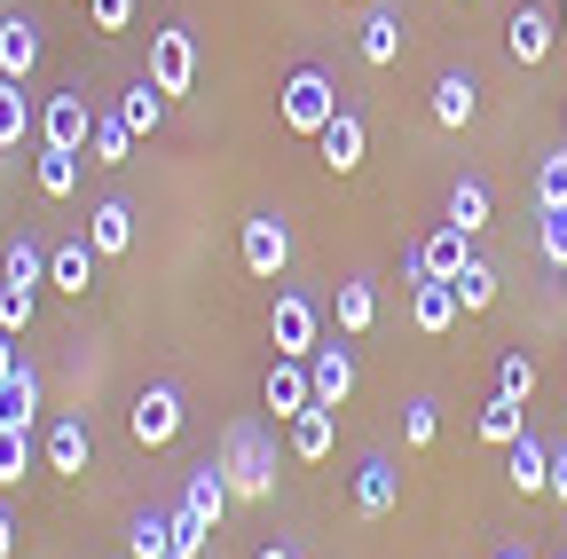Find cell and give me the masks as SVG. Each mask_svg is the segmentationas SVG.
Here are the masks:
<instances>
[{
  "mask_svg": "<svg viewBox=\"0 0 567 559\" xmlns=\"http://www.w3.org/2000/svg\"><path fill=\"white\" fill-rule=\"evenodd\" d=\"M221 473H229L237 505H268L276 497V442L252 426V417H237V426L221 434Z\"/></svg>",
  "mask_w": 567,
  "mask_h": 559,
  "instance_id": "obj_1",
  "label": "cell"
},
{
  "mask_svg": "<svg viewBox=\"0 0 567 559\" xmlns=\"http://www.w3.org/2000/svg\"><path fill=\"white\" fill-rule=\"evenodd\" d=\"M276 111H284V126H292V134H323V126H331L347 103H339V87L316 72V63H308V72H292V80H284V103H276Z\"/></svg>",
  "mask_w": 567,
  "mask_h": 559,
  "instance_id": "obj_2",
  "label": "cell"
},
{
  "mask_svg": "<svg viewBox=\"0 0 567 559\" xmlns=\"http://www.w3.org/2000/svg\"><path fill=\"white\" fill-rule=\"evenodd\" d=\"M87 143H95V103H87V87L48 95V111H40V151H87Z\"/></svg>",
  "mask_w": 567,
  "mask_h": 559,
  "instance_id": "obj_3",
  "label": "cell"
},
{
  "mask_svg": "<svg viewBox=\"0 0 567 559\" xmlns=\"http://www.w3.org/2000/svg\"><path fill=\"white\" fill-rule=\"evenodd\" d=\"M268 339H276V355H316L323 346V315H316V300H300V292H276V308H268Z\"/></svg>",
  "mask_w": 567,
  "mask_h": 559,
  "instance_id": "obj_4",
  "label": "cell"
},
{
  "mask_svg": "<svg viewBox=\"0 0 567 559\" xmlns=\"http://www.w3.org/2000/svg\"><path fill=\"white\" fill-rule=\"evenodd\" d=\"M151 80H158V95H189L197 87V40L182 24L151 32Z\"/></svg>",
  "mask_w": 567,
  "mask_h": 559,
  "instance_id": "obj_5",
  "label": "cell"
},
{
  "mask_svg": "<svg viewBox=\"0 0 567 559\" xmlns=\"http://www.w3.org/2000/svg\"><path fill=\"white\" fill-rule=\"evenodd\" d=\"M126 426H134V442H142V449H166V442L182 434V394H174V386H142Z\"/></svg>",
  "mask_w": 567,
  "mask_h": 559,
  "instance_id": "obj_6",
  "label": "cell"
},
{
  "mask_svg": "<svg viewBox=\"0 0 567 559\" xmlns=\"http://www.w3.org/2000/svg\"><path fill=\"white\" fill-rule=\"evenodd\" d=\"M260 394H268V410L284 417V426H292V417H300V410L316 402V371H308L300 355H276V363H268V386H260Z\"/></svg>",
  "mask_w": 567,
  "mask_h": 559,
  "instance_id": "obj_7",
  "label": "cell"
},
{
  "mask_svg": "<svg viewBox=\"0 0 567 559\" xmlns=\"http://www.w3.org/2000/svg\"><path fill=\"white\" fill-rule=\"evenodd\" d=\"M402 505V473H394V457H363L354 465V513L363 520H386Z\"/></svg>",
  "mask_w": 567,
  "mask_h": 559,
  "instance_id": "obj_8",
  "label": "cell"
},
{
  "mask_svg": "<svg viewBox=\"0 0 567 559\" xmlns=\"http://www.w3.org/2000/svg\"><path fill=\"white\" fill-rule=\"evenodd\" d=\"M551 40H559V24H551V9H536V0H520V9L505 17V48H513V63H544Z\"/></svg>",
  "mask_w": 567,
  "mask_h": 559,
  "instance_id": "obj_9",
  "label": "cell"
},
{
  "mask_svg": "<svg viewBox=\"0 0 567 559\" xmlns=\"http://www.w3.org/2000/svg\"><path fill=\"white\" fill-rule=\"evenodd\" d=\"M417 268H425V276H434V284H457V276L473 268V237H465L457 221H442L434 237H425V245H417Z\"/></svg>",
  "mask_w": 567,
  "mask_h": 559,
  "instance_id": "obj_10",
  "label": "cell"
},
{
  "mask_svg": "<svg viewBox=\"0 0 567 559\" xmlns=\"http://www.w3.org/2000/svg\"><path fill=\"white\" fill-rule=\"evenodd\" d=\"M229 505H237V497H229V473H221V457H205V465H197V473L182 480V513L213 528V520H221Z\"/></svg>",
  "mask_w": 567,
  "mask_h": 559,
  "instance_id": "obj_11",
  "label": "cell"
},
{
  "mask_svg": "<svg viewBox=\"0 0 567 559\" xmlns=\"http://www.w3.org/2000/svg\"><path fill=\"white\" fill-rule=\"evenodd\" d=\"M308 371H316V402L323 410H347V394H354V346L323 339L316 355H308Z\"/></svg>",
  "mask_w": 567,
  "mask_h": 559,
  "instance_id": "obj_12",
  "label": "cell"
},
{
  "mask_svg": "<svg viewBox=\"0 0 567 559\" xmlns=\"http://www.w3.org/2000/svg\"><path fill=\"white\" fill-rule=\"evenodd\" d=\"M284 260H292V229H284L276 214H252L245 221V268L252 276H284Z\"/></svg>",
  "mask_w": 567,
  "mask_h": 559,
  "instance_id": "obj_13",
  "label": "cell"
},
{
  "mask_svg": "<svg viewBox=\"0 0 567 559\" xmlns=\"http://www.w3.org/2000/svg\"><path fill=\"white\" fill-rule=\"evenodd\" d=\"M316 151H323L331 174H354V166H363V151H371V134H363V118H354V111H339V118L316 134Z\"/></svg>",
  "mask_w": 567,
  "mask_h": 559,
  "instance_id": "obj_14",
  "label": "cell"
},
{
  "mask_svg": "<svg viewBox=\"0 0 567 559\" xmlns=\"http://www.w3.org/2000/svg\"><path fill=\"white\" fill-rule=\"evenodd\" d=\"M95 260H103V252H95L87 237L48 245V284H55V292H87V284H95Z\"/></svg>",
  "mask_w": 567,
  "mask_h": 559,
  "instance_id": "obj_15",
  "label": "cell"
},
{
  "mask_svg": "<svg viewBox=\"0 0 567 559\" xmlns=\"http://www.w3.org/2000/svg\"><path fill=\"white\" fill-rule=\"evenodd\" d=\"M87 245H95L103 260L134 252V205H126V197H103L95 214H87Z\"/></svg>",
  "mask_w": 567,
  "mask_h": 559,
  "instance_id": "obj_16",
  "label": "cell"
},
{
  "mask_svg": "<svg viewBox=\"0 0 567 559\" xmlns=\"http://www.w3.org/2000/svg\"><path fill=\"white\" fill-rule=\"evenodd\" d=\"M505 473H513V488H520V497H551V442L520 434V442L505 449Z\"/></svg>",
  "mask_w": 567,
  "mask_h": 559,
  "instance_id": "obj_17",
  "label": "cell"
},
{
  "mask_svg": "<svg viewBox=\"0 0 567 559\" xmlns=\"http://www.w3.org/2000/svg\"><path fill=\"white\" fill-rule=\"evenodd\" d=\"M331 442H339V410L308 402V410L292 417V457H300V465H323V457H331Z\"/></svg>",
  "mask_w": 567,
  "mask_h": 559,
  "instance_id": "obj_18",
  "label": "cell"
},
{
  "mask_svg": "<svg viewBox=\"0 0 567 559\" xmlns=\"http://www.w3.org/2000/svg\"><path fill=\"white\" fill-rule=\"evenodd\" d=\"M40 24L32 17H0V80H24L32 72V63H40Z\"/></svg>",
  "mask_w": 567,
  "mask_h": 559,
  "instance_id": "obj_19",
  "label": "cell"
},
{
  "mask_svg": "<svg viewBox=\"0 0 567 559\" xmlns=\"http://www.w3.org/2000/svg\"><path fill=\"white\" fill-rule=\"evenodd\" d=\"M402 40H410V32H402V17H394V9H371V17H363V32H354V55H363L371 72H386V63L402 55Z\"/></svg>",
  "mask_w": 567,
  "mask_h": 559,
  "instance_id": "obj_20",
  "label": "cell"
},
{
  "mask_svg": "<svg viewBox=\"0 0 567 559\" xmlns=\"http://www.w3.org/2000/svg\"><path fill=\"white\" fill-rule=\"evenodd\" d=\"M87 457H95L87 417H55V434H48V473H87Z\"/></svg>",
  "mask_w": 567,
  "mask_h": 559,
  "instance_id": "obj_21",
  "label": "cell"
},
{
  "mask_svg": "<svg viewBox=\"0 0 567 559\" xmlns=\"http://www.w3.org/2000/svg\"><path fill=\"white\" fill-rule=\"evenodd\" d=\"M457 315H465V308H457V284H434V276H425V284L410 292V323H417V331H434V339H442Z\"/></svg>",
  "mask_w": 567,
  "mask_h": 559,
  "instance_id": "obj_22",
  "label": "cell"
},
{
  "mask_svg": "<svg viewBox=\"0 0 567 559\" xmlns=\"http://www.w3.org/2000/svg\"><path fill=\"white\" fill-rule=\"evenodd\" d=\"M473 111H481L473 72H442L434 80V126H473Z\"/></svg>",
  "mask_w": 567,
  "mask_h": 559,
  "instance_id": "obj_23",
  "label": "cell"
},
{
  "mask_svg": "<svg viewBox=\"0 0 567 559\" xmlns=\"http://www.w3.org/2000/svg\"><path fill=\"white\" fill-rule=\"evenodd\" d=\"M331 315H339V339H363V331L379 323V292L363 284V276H347L339 300H331Z\"/></svg>",
  "mask_w": 567,
  "mask_h": 559,
  "instance_id": "obj_24",
  "label": "cell"
},
{
  "mask_svg": "<svg viewBox=\"0 0 567 559\" xmlns=\"http://www.w3.org/2000/svg\"><path fill=\"white\" fill-rule=\"evenodd\" d=\"M166 103H174V95H158V80H151V72H142V80L126 87V103H118V118L134 126V143H142V134H158V126H166Z\"/></svg>",
  "mask_w": 567,
  "mask_h": 559,
  "instance_id": "obj_25",
  "label": "cell"
},
{
  "mask_svg": "<svg viewBox=\"0 0 567 559\" xmlns=\"http://www.w3.org/2000/svg\"><path fill=\"white\" fill-rule=\"evenodd\" d=\"M528 434V402L520 394H496L488 410H481V442H496V449H513Z\"/></svg>",
  "mask_w": 567,
  "mask_h": 559,
  "instance_id": "obj_26",
  "label": "cell"
},
{
  "mask_svg": "<svg viewBox=\"0 0 567 559\" xmlns=\"http://www.w3.org/2000/svg\"><path fill=\"white\" fill-rule=\"evenodd\" d=\"M126 551H134V559H166V551H174V513H166V505L134 513V528H126Z\"/></svg>",
  "mask_w": 567,
  "mask_h": 559,
  "instance_id": "obj_27",
  "label": "cell"
},
{
  "mask_svg": "<svg viewBox=\"0 0 567 559\" xmlns=\"http://www.w3.org/2000/svg\"><path fill=\"white\" fill-rule=\"evenodd\" d=\"M32 417H40V379H32V363L0 386V426H17V434H32Z\"/></svg>",
  "mask_w": 567,
  "mask_h": 559,
  "instance_id": "obj_28",
  "label": "cell"
},
{
  "mask_svg": "<svg viewBox=\"0 0 567 559\" xmlns=\"http://www.w3.org/2000/svg\"><path fill=\"white\" fill-rule=\"evenodd\" d=\"M442 214H450L465 237H481V229H488V182H473V174L450 182V205H442Z\"/></svg>",
  "mask_w": 567,
  "mask_h": 559,
  "instance_id": "obj_29",
  "label": "cell"
},
{
  "mask_svg": "<svg viewBox=\"0 0 567 559\" xmlns=\"http://www.w3.org/2000/svg\"><path fill=\"white\" fill-rule=\"evenodd\" d=\"M0 276H9V284H32V292H40V284H48V245H40V237H17L9 252H0Z\"/></svg>",
  "mask_w": 567,
  "mask_h": 559,
  "instance_id": "obj_30",
  "label": "cell"
},
{
  "mask_svg": "<svg viewBox=\"0 0 567 559\" xmlns=\"http://www.w3.org/2000/svg\"><path fill=\"white\" fill-rule=\"evenodd\" d=\"M32 134V103H24V80H0V151H24Z\"/></svg>",
  "mask_w": 567,
  "mask_h": 559,
  "instance_id": "obj_31",
  "label": "cell"
},
{
  "mask_svg": "<svg viewBox=\"0 0 567 559\" xmlns=\"http://www.w3.org/2000/svg\"><path fill=\"white\" fill-rule=\"evenodd\" d=\"M95 166H126V151H134V126L118 118V111H95Z\"/></svg>",
  "mask_w": 567,
  "mask_h": 559,
  "instance_id": "obj_32",
  "label": "cell"
},
{
  "mask_svg": "<svg viewBox=\"0 0 567 559\" xmlns=\"http://www.w3.org/2000/svg\"><path fill=\"white\" fill-rule=\"evenodd\" d=\"M80 189V151H40V197H71Z\"/></svg>",
  "mask_w": 567,
  "mask_h": 559,
  "instance_id": "obj_33",
  "label": "cell"
},
{
  "mask_svg": "<svg viewBox=\"0 0 567 559\" xmlns=\"http://www.w3.org/2000/svg\"><path fill=\"white\" fill-rule=\"evenodd\" d=\"M457 308H465V315H481V308H496V268H488L481 252H473V268L457 276Z\"/></svg>",
  "mask_w": 567,
  "mask_h": 559,
  "instance_id": "obj_34",
  "label": "cell"
},
{
  "mask_svg": "<svg viewBox=\"0 0 567 559\" xmlns=\"http://www.w3.org/2000/svg\"><path fill=\"white\" fill-rule=\"evenodd\" d=\"M434 434H442V410L425 402V394L402 402V442H410V449H434Z\"/></svg>",
  "mask_w": 567,
  "mask_h": 559,
  "instance_id": "obj_35",
  "label": "cell"
},
{
  "mask_svg": "<svg viewBox=\"0 0 567 559\" xmlns=\"http://www.w3.org/2000/svg\"><path fill=\"white\" fill-rule=\"evenodd\" d=\"M536 205H544V214H567V151H551L536 166Z\"/></svg>",
  "mask_w": 567,
  "mask_h": 559,
  "instance_id": "obj_36",
  "label": "cell"
},
{
  "mask_svg": "<svg viewBox=\"0 0 567 559\" xmlns=\"http://www.w3.org/2000/svg\"><path fill=\"white\" fill-rule=\"evenodd\" d=\"M32 473V434H17V426H0V488H17Z\"/></svg>",
  "mask_w": 567,
  "mask_h": 559,
  "instance_id": "obj_37",
  "label": "cell"
},
{
  "mask_svg": "<svg viewBox=\"0 0 567 559\" xmlns=\"http://www.w3.org/2000/svg\"><path fill=\"white\" fill-rule=\"evenodd\" d=\"M32 308H40L32 284H0V331H17V339H24V331H32Z\"/></svg>",
  "mask_w": 567,
  "mask_h": 559,
  "instance_id": "obj_38",
  "label": "cell"
},
{
  "mask_svg": "<svg viewBox=\"0 0 567 559\" xmlns=\"http://www.w3.org/2000/svg\"><path fill=\"white\" fill-rule=\"evenodd\" d=\"M496 394H520V402H528V394H536V355H520V346H513V355L496 363Z\"/></svg>",
  "mask_w": 567,
  "mask_h": 559,
  "instance_id": "obj_39",
  "label": "cell"
},
{
  "mask_svg": "<svg viewBox=\"0 0 567 559\" xmlns=\"http://www.w3.org/2000/svg\"><path fill=\"white\" fill-rule=\"evenodd\" d=\"M205 536H213V528H205V520H189V513L174 505V551H166V559H197V551H205Z\"/></svg>",
  "mask_w": 567,
  "mask_h": 559,
  "instance_id": "obj_40",
  "label": "cell"
},
{
  "mask_svg": "<svg viewBox=\"0 0 567 559\" xmlns=\"http://www.w3.org/2000/svg\"><path fill=\"white\" fill-rule=\"evenodd\" d=\"M536 245H544V260H551V268H567V214H544Z\"/></svg>",
  "mask_w": 567,
  "mask_h": 559,
  "instance_id": "obj_41",
  "label": "cell"
},
{
  "mask_svg": "<svg viewBox=\"0 0 567 559\" xmlns=\"http://www.w3.org/2000/svg\"><path fill=\"white\" fill-rule=\"evenodd\" d=\"M87 17H95V32H126L134 24V0H87Z\"/></svg>",
  "mask_w": 567,
  "mask_h": 559,
  "instance_id": "obj_42",
  "label": "cell"
},
{
  "mask_svg": "<svg viewBox=\"0 0 567 559\" xmlns=\"http://www.w3.org/2000/svg\"><path fill=\"white\" fill-rule=\"evenodd\" d=\"M24 371V346H17V331H0V386H9Z\"/></svg>",
  "mask_w": 567,
  "mask_h": 559,
  "instance_id": "obj_43",
  "label": "cell"
},
{
  "mask_svg": "<svg viewBox=\"0 0 567 559\" xmlns=\"http://www.w3.org/2000/svg\"><path fill=\"white\" fill-rule=\"evenodd\" d=\"M551 505H567V442H551Z\"/></svg>",
  "mask_w": 567,
  "mask_h": 559,
  "instance_id": "obj_44",
  "label": "cell"
},
{
  "mask_svg": "<svg viewBox=\"0 0 567 559\" xmlns=\"http://www.w3.org/2000/svg\"><path fill=\"white\" fill-rule=\"evenodd\" d=\"M9 551H17V520H9V513H0V559H9Z\"/></svg>",
  "mask_w": 567,
  "mask_h": 559,
  "instance_id": "obj_45",
  "label": "cell"
},
{
  "mask_svg": "<svg viewBox=\"0 0 567 559\" xmlns=\"http://www.w3.org/2000/svg\"><path fill=\"white\" fill-rule=\"evenodd\" d=\"M260 559H300V551H292V544H268V551H260Z\"/></svg>",
  "mask_w": 567,
  "mask_h": 559,
  "instance_id": "obj_46",
  "label": "cell"
},
{
  "mask_svg": "<svg viewBox=\"0 0 567 559\" xmlns=\"http://www.w3.org/2000/svg\"><path fill=\"white\" fill-rule=\"evenodd\" d=\"M496 559H536V551H528V544H505V551H496Z\"/></svg>",
  "mask_w": 567,
  "mask_h": 559,
  "instance_id": "obj_47",
  "label": "cell"
},
{
  "mask_svg": "<svg viewBox=\"0 0 567 559\" xmlns=\"http://www.w3.org/2000/svg\"><path fill=\"white\" fill-rule=\"evenodd\" d=\"M559 32H567V0H559Z\"/></svg>",
  "mask_w": 567,
  "mask_h": 559,
  "instance_id": "obj_48",
  "label": "cell"
},
{
  "mask_svg": "<svg viewBox=\"0 0 567 559\" xmlns=\"http://www.w3.org/2000/svg\"><path fill=\"white\" fill-rule=\"evenodd\" d=\"M559 284H567V268H559Z\"/></svg>",
  "mask_w": 567,
  "mask_h": 559,
  "instance_id": "obj_49",
  "label": "cell"
}]
</instances>
